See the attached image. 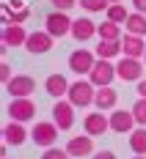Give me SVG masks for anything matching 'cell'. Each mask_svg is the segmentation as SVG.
<instances>
[{
	"instance_id": "cell-1",
	"label": "cell",
	"mask_w": 146,
	"mask_h": 159,
	"mask_svg": "<svg viewBox=\"0 0 146 159\" xmlns=\"http://www.w3.org/2000/svg\"><path fill=\"white\" fill-rule=\"evenodd\" d=\"M69 102L75 104V107H88V104H94V96H97V85L91 82V80H75L72 85H69Z\"/></svg>"
},
{
	"instance_id": "cell-2",
	"label": "cell",
	"mask_w": 146,
	"mask_h": 159,
	"mask_svg": "<svg viewBox=\"0 0 146 159\" xmlns=\"http://www.w3.org/2000/svg\"><path fill=\"white\" fill-rule=\"evenodd\" d=\"M58 124L55 121H39L36 126L31 129V140L36 145H41V148H52L55 145V140H58Z\"/></svg>"
},
{
	"instance_id": "cell-3",
	"label": "cell",
	"mask_w": 146,
	"mask_h": 159,
	"mask_svg": "<svg viewBox=\"0 0 146 159\" xmlns=\"http://www.w3.org/2000/svg\"><path fill=\"white\" fill-rule=\"evenodd\" d=\"M113 77H119V74H116V63L105 61V58H97L94 69L88 71V80H91L97 88H105V85H110V82H113Z\"/></svg>"
},
{
	"instance_id": "cell-4",
	"label": "cell",
	"mask_w": 146,
	"mask_h": 159,
	"mask_svg": "<svg viewBox=\"0 0 146 159\" xmlns=\"http://www.w3.org/2000/svg\"><path fill=\"white\" fill-rule=\"evenodd\" d=\"M72 22L75 19H69V14L66 11H50L47 19H44V30L50 33V36H55V39H61V36H66V33H72Z\"/></svg>"
},
{
	"instance_id": "cell-5",
	"label": "cell",
	"mask_w": 146,
	"mask_h": 159,
	"mask_svg": "<svg viewBox=\"0 0 146 159\" xmlns=\"http://www.w3.org/2000/svg\"><path fill=\"white\" fill-rule=\"evenodd\" d=\"M116 74L124 80V82H141V74H144V63H141V58H121L119 63H116Z\"/></svg>"
},
{
	"instance_id": "cell-6",
	"label": "cell",
	"mask_w": 146,
	"mask_h": 159,
	"mask_svg": "<svg viewBox=\"0 0 146 159\" xmlns=\"http://www.w3.org/2000/svg\"><path fill=\"white\" fill-rule=\"evenodd\" d=\"M6 91L11 93V99H31V93L36 91V80L28 74H14L11 82L6 85Z\"/></svg>"
},
{
	"instance_id": "cell-7",
	"label": "cell",
	"mask_w": 146,
	"mask_h": 159,
	"mask_svg": "<svg viewBox=\"0 0 146 159\" xmlns=\"http://www.w3.org/2000/svg\"><path fill=\"white\" fill-rule=\"evenodd\" d=\"M52 121L58 124V129L61 132H66V129L75 126V104L69 102V99H58L55 102V107H52Z\"/></svg>"
},
{
	"instance_id": "cell-8",
	"label": "cell",
	"mask_w": 146,
	"mask_h": 159,
	"mask_svg": "<svg viewBox=\"0 0 146 159\" xmlns=\"http://www.w3.org/2000/svg\"><path fill=\"white\" fill-rule=\"evenodd\" d=\"M94 63H97V52H91V49H75L69 55V69L75 74H88Z\"/></svg>"
},
{
	"instance_id": "cell-9",
	"label": "cell",
	"mask_w": 146,
	"mask_h": 159,
	"mask_svg": "<svg viewBox=\"0 0 146 159\" xmlns=\"http://www.w3.org/2000/svg\"><path fill=\"white\" fill-rule=\"evenodd\" d=\"M83 129H85V134L99 137V134H105V132L110 129V118H108L105 112H88V115L83 118Z\"/></svg>"
},
{
	"instance_id": "cell-10",
	"label": "cell",
	"mask_w": 146,
	"mask_h": 159,
	"mask_svg": "<svg viewBox=\"0 0 146 159\" xmlns=\"http://www.w3.org/2000/svg\"><path fill=\"white\" fill-rule=\"evenodd\" d=\"M52 39L55 36H50L47 30H36L28 36V41H25V49L31 52V55H44V52H50L52 49Z\"/></svg>"
},
{
	"instance_id": "cell-11",
	"label": "cell",
	"mask_w": 146,
	"mask_h": 159,
	"mask_svg": "<svg viewBox=\"0 0 146 159\" xmlns=\"http://www.w3.org/2000/svg\"><path fill=\"white\" fill-rule=\"evenodd\" d=\"M8 115H11V121L25 124V121H31L33 115H36V104H33L31 99H11V104H8Z\"/></svg>"
},
{
	"instance_id": "cell-12",
	"label": "cell",
	"mask_w": 146,
	"mask_h": 159,
	"mask_svg": "<svg viewBox=\"0 0 146 159\" xmlns=\"http://www.w3.org/2000/svg\"><path fill=\"white\" fill-rule=\"evenodd\" d=\"M135 124H138V121H135L132 110H113V112H110V132L124 134V132H132Z\"/></svg>"
},
{
	"instance_id": "cell-13",
	"label": "cell",
	"mask_w": 146,
	"mask_h": 159,
	"mask_svg": "<svg viewBox=\"0 0 146 159\" xmlns=\"http://www.w3.org/2000/svg\"><path fill=\"white\" fill-rule=\"evenodd\" d=\"M66 151L72 157H94V137L91 134H77L66 143Z\"/></svg>"
},
{
	"instance_id": "cell-14",
	"label": "cell",
	"mask_w": 146,
	"mask_h": 159,
	"mask_svg": "<svg viewBox=\"0 0 146 159\" xmlns=\"http://www.w3.org/2000/svg\"><path fill=\"white\" fill-rule=\"evenodd\" d=\"M28 137H31V132L22 126L19 121H8V124L3 126V140H6L8 145H22Z\"/></svg>"
},
{
	"instance_id": "cell-15",
	"label": "cell",
	"mask_w": 146,
	"mask_h": 159,
	"mask_svg": "<svg viewBox=\"0 0 146 159\" xmlns=\"http://www.w3.org/2000/svg\"><path fill=\"white\" fill-rule=\"evenodd\" d=\"M28 36H31V33H25L22 25H6L0 39H3V47H25Z\"/></svg>"
},
{
	"instance_id": "cell-16",
	"label": "cell",
	"mask_w": 146,
	"mask_h": 159,
	"mask_svg": "<svg viewBox=\"0 0 146 159\" xmlns=\"http://www.w3.org/2000/svg\"><path fill=\"white\" fill-rule=\"evenodd\" d=\"M121 52H124L127 58H144L146 55L144 36H132V33H127V36L121 39Z\"/></svg>"
},
{
	"instance_id": "cell-17",
	"label": "cell",
	"mask_w": 146,
	"mask_h": 159,
	"mask_svg": "<svg viewBox=\"0 0 146 159\" xmlns=\"http://www.w3.org/2000/svg\"><path fill=\"white\" fill-rule=\"evenodd\" d=\"M97 28L88 16H80V19H75L72 22V39H77V41H88V39H94L97 36Z\"/></svg>"
},
{
	"instance_id": "cell-18",
	"label": "cell",
	"mask_w": 146,
	"mask_h": 159,
	"mask_svg": "<svg viewBox=\"0 0 146 159\" xmlns=\"http://www.w3.org/2000/svg\"><path fill=\"white\" fill-rule=\"evenodd\" d=\"M69 85H72V82H66L64 74H50V77L44 80V91H47L50 96H55V99H61V96L69 93Z\"/></svg>"
},
{
	"instance_id": "cell-19",
	"label": "cell",
	"mask_w": 146,
	"mask_h": 159,
	"mask_svg": "<svg viewBox=\"0 0 146 159\" xmlns=\"http://www.w3.org/2000/svg\"><path fill=\"white\" fill-rule=\"evenodd\" d=\"M116 102H119V96L110 85H105V88H97V96H94V107L97 110H113Z\"/></svg>"
},
{
	"instance_id": "cell-20",
	"label": "cell",
	"mask_w": 146,
	"mask_h": 159,
	"mask_svg": "<svg viewBox=\"0 0 146 159\" xmlns=\"http://www.w3.org/2000/svg\"><path fill=\"white\" fill-rule=\"evenodd\" d=\"M28 16H31V8H28V6L11 8L8 3H3V22H8V25H22V22H28Z\"/></svg>"
},
{
	"instance_id": "cell-21",
	"label": "cell",
	"mask_w": 146,
	"mask_h": 159,
	"mask_svg": "<svg viewBox=\"0 0 146 159\" xmlns=\"http://www.w3.org/2000/svg\"><path fill=\"white\" fill-rule=\"evenodd\" d=\"M97 58H105V61H113V58H119V55H124L121 52V39L119 41H102L99 39V44H97Z\"/></svg>"
},
{
	"instance_id": "cell-22",
	"label": "cell",
	"mask_w": 146,
	"mask_h": 159,
	"mask_svg": "<svg viewBox=\"0 0 146 159\" xmlns=\"http://www.w3.org/2000/svg\"><path fill=\"white\" fill-rule=\"evenodd\" d=\"M124 28H127V33H132V36H146V14L132 11L130 19L124 22Z\"/></svg>"
},
{
	"instance_id": "cell-23",
	"label": "cell",
	"mask_w": 146,
	"mask_h": 159,
	"mask_svg": "<svg viewBox=\"0 0 146 159\" xmlns=\"http://www.w3.org/2000/svg\"><path fill=\"white\" fill-rule=\"evenodd\" d=\"M97 36L102 41H119V39H121V25H116V22L108 19V22H102L97 28Z\"/></svg>"
},
{
	"instance_id": "cell-24",
	"label": "cell",
	"mask_w": 146,
	"mask_h": 159,
	"mask_svg": "<svg viewBox=\"0 0 146 159\" xmlns=\"http://www.w3.org/2000/svg\"><path fill=\"white\" fill-rule=\"evenodd\" d=\"M130 148L135 154H141V157L146 154V126H138L130 132Z\"/></svg>"
},
{
	"instance_id": "cell-25",
	"label": "cell",
	"mask_w": 146,
	"mask_h": 159,
	"mask_svg": "<svg viewBox=\"0 0 146 159\" xmlns=\"http://www.w3.org/2000/svg\"><path fill=\"white\" fill-rule=\"evenodd\" d=\"M105 14H108V19L116 22V25H121V22H127V19H130V11L124 8V3H110V8H108Z\"/></svg>"
},
{
	"instance_id": "cell-26",
	"label": "cell",
	"mask_w": 146,
	"mask_h": 159,
	"mask_svg": "<svg viewBox=\"0 0 146 159\" xmlns=\"http://www.w3.org/2000/svg\"><path fill=\"white\" fill-rule=\"evenodd\" d=\"M80 6L88 14H97V11H108L110 8V0H80Z\"/></svg>"
},
{
	"instance_id": "cell-27",
	"label": "cell",
	"mask_w": 146,
	"mask_h": 159,
	"mask_svg": "<svg viewBox=\"0 0 146 159\" xmlns=\"http://www.w3.org/2000/svg\"><path fill=\"white\" fill-rule=\"evenodd\" d=\"M132 115H135L138 126H146V99H144V96H141V99L132 104Z\"/></svg>"
},
{
	"instance_id": "cell-28",
	"label": "cell",
	"mask_w": 146,
	"mask_h": 159,
	"mask_svg": "<svg viewBox=\"0 0 146 159\" xmlns=\"http://www.w3.org/2000/svg\"><path fill=\"white\" fill-rule=\"evenodd\" d=\"M41 159H72V154L69 151H61V148H44V154H41Z\"/></svg>"
},
{
	"instance_id": "cell-29",
	"label": "cell",
	"mask_w": 146,
	"mask_h": 159,
	"mask_svg": "<svg viewBox=\"0 0 146 159\" xmlns=\"http://www.w3.org/2000/svg\"><path fill=\"white\" fill-rule=\"evenodd\" d=\"M50 3L55 6V11H69V8H72L77 0H50Z\"/></svg>"
},
{
	"instance_id": "cell-30",
	"label": "cell",
	"mask_w": 146,
	"mask_h": 159,
	"mask_svg": "<svg viewBox=\"0 0 146 159\" xmlns=\"http://www.w3.org/2000/svg\"><path fill=\"white\" fill-rule=\"evenodd\" d=\"M0 80H3V85H8V82H11V66L6 63V61L0 63Z\"/></svg>"
},
{
	"instance_id": "cell-31",
	"label": "cell",
	"mask_w": 146,
	"mask_h": 159,
	"mask_svg": "<svg viewBox=\"0 0 146 159\" xmlns=\"http://www.w3.org/2000/svg\"><path fill=\"white\" fill-rule=\"evenodd\" d=\"M91 159H116V154L113 151H99V154H94Z\"/></svg>"
},
{
	"instance_id": "cell-32",
	"label": "cell",
	"mask_w": 146,
	"mask_h": 159,
	"mask_svg": "<svg viewBox=\"0 0 146 159\" xmlns=\"http://www.w3.org/2000/svg\"><path fill=\"white\" fill-rule=\"evenodd\" d=\"M132 6H135V11L146 14V0H132Z\"/></svg>"
},
{
	"instance_id": "cell-33",
	"label": "cell",
	"mask_w": 146,
	"mask_h": 159,
	"mask_svg": "<svg viewBox=\"0 0 146 159\" xmlns=\"http://www.w3.org/2000/svg\"><path fill=\"white\" fill-rule=\"evenodd\" d=\"M138 96H144V99H146V80L138 82Z\"/></svg>"
},
{
	"instance_id": "cell-34",
	"label": "cell",
	"mask_w": 146,
	"mask_h": 159,
	"mask_svg": "<svg viewBox=\"0 0 146 159\" xmlns=\"http://www.w3.org/2000/svg\"><path fill=\"white\" fill-rule=\"evenodd\" d=\"M132 159H146V157H141V154H138V157H132Z\"/></svg>"
},
{
	"instance_id": "cell-35",
	"label": "cell",
	"mask_w": 146,
	"mask_h": 159,
	"mask_svg": "<svg viewBox=\"0 0 146 159\" xmlns=\"http://www.w3.org/2000/svg\"><path fill=\"white\" fill-rule=\"evenodd\" d=\"M110 3H121V0H110Z\"/></svg>"
},
{
	"instance_id": "cell-36",
	"label": "cell",
	"mask_w": 146,
	"mask_h": 159,
	"mask_svg": "<svg viewBox=\"0 0 146 159\" xmlns=\"http://www.w3.org/2000/svg\"><path fill=\"white\" fill-rule=\"evenodd\" d=\"M6 159H8V157H6Z\"/></svg>"
},
{
	"instance_id": "cell-37",
	"label": "cell",
	"mask_w": 146,
	"mask_h": 159,
	"mask_svg": "<svg viewBox=\"0 0 146 159\" xmlns=\"http://www.w3.org/2000/svg\"><path fill=\"white\" fill-rule=\"evenodd\" d=\"M144 58H146V55H144Z\"/></svg>"
}]
</instances>
